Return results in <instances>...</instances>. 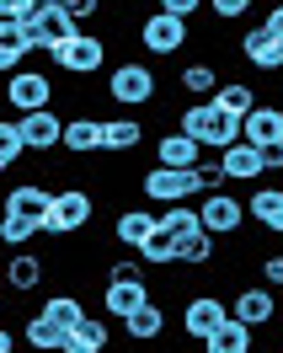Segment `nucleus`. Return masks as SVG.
Wrapping results in <instances>:
<instances>
[{
    "label": "nucleus",
    "instance_id": "obj_1",
    "mask_svg": "<svg viewBox=\"0 0 283 353\" xmlns=\"http://www.w3.org/2000/svg\"><path fill=\"white\" fill-rule=\"evenodd\" d=\"M176 129L193 134L203 150H230V145L240 139V118H235V112H224L219 102H187L182 118H176Z\"/></svg>",
    "mask_w": 283,
    "mask_h": 353
},
{
    "label": "nucleus",
    "instance_id": "obj_2",
    "mask_svg": "<svg viewBox=\"0 0 283 353\" xmlns=\"http://www.w3.org/2000/svg\"><path fill=\"white\" fill-rule=\"evenodd\" d=\"M102 91H107L118 108H150L155 97H160V75H155L145 59H118Z\"/></svg>",
    "mask_w": 283,
    "mask_h": 353
},
{
    "label": "nucleus",
    "instance_id": "obj_3",
    "mask_svg": "<svg viewBox=\"0 0 283 353\" xmlns=\"http://www.w3.org/2000/svg\"><path fill=\"white\" fill-rule=\"evenodd\" d=\"M91 214H96V199H91L86 188H59V193H54V209H48V220H43V236L70 241V236H81L91 225Z\"/></svg>",
    "mask_w": 283,
    "mask_h": 353
},
{
    "label": "nucleus",
    "instance_id": "obj_4",
    "mask_svg": "<svg viewBox=\"0 0 283 353\" xmlns=\"http://www.w3.org/2000/svg\"><path fill=\"white\" fill-rule=\"evenodd\" d=\"M139 193L150 203H187L203 193V182H198V166H150V172L139 176Z\"/></svg>",
    "mask_w": 283,
    "mask_h": 353
},
{
    "label": "nucleus",
    "instance_id": "obj_5",
    "mask_svg": "<svg viewBox=\"0 0 283 353\" xmlns=\"http://www.w3.org/2000/svg\"><path fill=\"white\" fill-rule=\"evenodd\" d=\"M48 59L65 70V75H102V70H107V43H102L96 32H75L70 43L48 48Z\"/></svg>",
    "mask_w": 283,
    "mask_h": 353
},
{
    "label": "nucleus",
    "instance_id": "obj_6",
    "mask_svg": "<svg viewBox=\"0 0 283 353\" xmlns=\"http://www.w3.org/2000/svg\"><path fill=\"white\" fill-rule=\"evenodd\" d=\"M6 108L17 112H38V108H54V81H48L43 70H17V75H6Z\"/></svg>",
    "mask_w": 283,
    "mask_h": 353
},
{
    "label": "nucleus",
    "instance_id": "obj_7",
    "mask_svg": "<svg viewBox=\"0 0 283 353\" xmlns=\"http://www.w3.org/2000/svg\"><path fill=\"white\" fill-rule=\"evenodd\" d=\"M198 220H203V230L209 236H240L246 230V199H235V193H203V203H198Z\"/></svg>",
    "mask_w": 283,
    "mask_h": 353
},
{
    "label": "nucleus",
    "instance_id": "obj_8",
    "mask_svg": "<svg viewBox=\"0 0 283 353\" xmlns=\"http://www.w3.org/2000/svg\"><path fill=\"white\" fill-rule=\"evenodd\" d=\"M139 48H150L155 59H171L187 48V22L171 17V11H150L145 22H139Z\"/></svg>",
    "mask_w": 283,
    "mask_h": 353
},
{
    "label": "nucleus",
    "instance_id": "obj_9",
    "mask_svg": "<svg viewBox=\"0 0 283 353\" xmlns=\"http://www.w3.org/2000/svg\"><path fill=\"white\" fill-rule=\"evenodd\" d=\"M224 321H230V300H219V294H187V305H182V332H187L193 343H209Z\"/></svg>",
    "mask_w": 283,
    "mask_h": 353
},
{
    "label": "nucleus",
    "instance_id": "obj_10",
    "mask_svg": "<svg viewBox=\"0 0 283 353\" xmlns=\"http://www.w3.org/2000/svg\"><path fill=\"white\" fill-rule=\"evenodd\" d=\"M75 32H81V22H75V17H70V11H59V6H48L43 17H38V22H22V38H27V54H38V48H59V43H70V38H75Z\"/></svg>",
    "mask_w": 283,
    "mask_h": 353
},
{
    "label": "nucleus",
    "instance_id": "obj_11",
    "mask_svg": "<svg viewBox=\"0 0 283 353\" xmlns=\"http://www.w3.org/2000/svg\"><path fill=\"white\" fill-rule=\"evenodd\" d=\"M22 139H27V155H48V150H65V118L54 108H38V112H22Z\"/></svg>",
    "mask_w": 283,
    "mask_h": 353
},
{
    "label": "nucleus",
    "instance_id": "obj_12",
    "mask_svg": "<svg viewBox=\"0 0 283 353\" xmlns=\"http://www.w3.org/2000/svg\"><path fill=\"white\" fill-rule=\"evenodd\" d=\"M230 316L246 321L251 332H262L273 316H278V300H273V289H267V284H240L235 294H230Z\"/></svg>",
    "mask_w": 283,
    "mask_h": 353
},
{
    "label": "nucleus",
    "instance_id": "obj_13",
    "mask_svg": "<svg viewBox=\"0 0 283 353\" xmlns=\"http://www.w3.org/2000/svg\"><path fill=\"white\" fill-rule=\"evenodd\" d=\"M150 300V284L145 279H102V316L107 321H123Z\"/></svg>",
    "mask_w": 283,
    "mask_h": 353
},
{
    "label": "nucleus",
    "instance_id": "obj_14",
    "mask_svg": "<svg viewBox=\"0 0 283 353\" xmlns=\"http://www.w3.org/2000/svg\"><path fill=\"white\" fill-rule=\"evenodd\" d=\"M235 48H240V59H246L251 70H262V75H278L283 70V43L267 32V27H246Z\"/></svg>",
    "mask_w": 283,
    "mask_h": 353
},
{
    "label": "nucleus",
    "instance_id": "obj_15",
    "mask_svg": "<svg viewBox=\"0 0 283 353\" xmlns=\"http://www.w3.org/2000/svg\"><path fill=\"white\" fill-rule=\"evenodd\" d=\"M48 209H54V193H48L43 182H17L11 193H6V203H0V214H17V220H48Z\"/></svg>",
    "mask_w": 283,
    "mask_h": 353
},
{
    "label": "nucleus",
    "instance_id": "obj_16",
    "mask_svg": "<svg viewBox=\"0 0 283 353\" xmlns=\"http://www.w3.org/2000/svg\"><path fill=\"white\" fill-rule=\"evenodd\" d=\"M219 166H224V176H230V182H262V176H267V155H262L257 145L235 139L230 150H219Z\"/></svg>",
    "mask_w": 283,
    "mask_h": 353
},
{
    "label": "nucleus",
    "instance_id": "obj_17",
    "mask_svg": "<svg viewBox=\"0 0 283 353\" xmlns=\"http://www.w3.org/2000/svg\"><path fill=\"white\" fill-rule=\"evenodd\" d=\"M240 139L246 145H257V150H267V145H283V108H251L246 118H240Z\"/></svg>",
    "mask_w": 283,
    "mask_h": 353
},
{
    "label": "nucleus",
    "instance_id": "obj_18",
    "mask_svg": "<svg viewBox=\"0 0 283 353\" xmlns=\"http://www.w3.org/2000/svg\"><path fill=\"white\" fill-rule=\"evenodd\" d=\"M123 337H129L134 348H145V343H160V337H166V305L145 300V305L134 310V316H123Z\"/></svg>",
    "mask_w": 283,
    "mask_h": 353
},
{
    "label": "nucleus",
    "instance_id": "obj_19",
    "mask_svg": "<svg viewBox=\"0 0 283 353\" xmlns=\"http://www.w3.org/2000/svg\"><path fill=\"white\" fill-rule=\"evenodd\" d=\"M145 145V123L139 118H102V150L107 155H129V150H139Z\"/></svg>",
    "mask_w": 283,
    "mask_h": 353
},
{
    "label": "nucleus",
    "instance_id": "obj_20",
    "mask_svg": "<svg viewBox=\"0 0 283 353\" xmlns=\"http://www.w3.org/2000/svg\"><path fill=\"white\" fill-rule=\"evenodd\" d=\"M150 236H155V214L150 209H123V214L112 220V241L123 246V252H139Z\"/></svg>",
    "mask_w": 283,
    "mask_h": 353
},
{
    "label": "nucleus",
    "instance_id": "obj_21",
    "mask_svg": "<svg viewBox=\"0 0 283 353\" xmlns=\"http://www.w3.org/2000/svg\"><path fill=\"white\" fill-rule=\"evenodd\" d=\"M209 263H219V236H209L203 225L176 236V268H209Z\"/></svg>",
    "mask_w": 283,
    "mask_h": 353
},
{
    "label": "nucleus",
    "instance_id": "obj_22",
    "mask_svg": "<svg viewBox=\"0 0 283 353\" xmlns=\"http://www.w3.org/2000/svg\"><path fill=\"white\" fill-rule=\"evenodd\" d=\"M203 161V145H198L193 134H160L155 139V166H198Z\"/></svg>",
    "mask_w": 283,
    "mask_h": 353
},
{
    "label": "nucleus",
    "instance_id": "obj_23",
    "mask_svg": "<svg viewBox=\"0 0 283 353\" xmlns=\"http://www.w3.org/2000/svg\"><path fill=\"white\" fill-rule=\"evenodd\" d=\"M43 268H48V257H38V252H11V263H6V284L17 289V294H32V289L43 284Z\"/></svg>",
    "mask_w": 283,
    "mask_h": 353
},
{
    "label": "nucleus",
    "instance_id": "obj_24",
    "mask_svg": "<svg viewBox=\"0 0 283 353\" xmlns=\"http://www.w3.org/2000/svg\"><path fill=\"white\" fill-rule=\"evenodd\" d=\"M65 150L70 155H96L102 150V118H91V112L65 118Z\"/></svg>",
    "mask_w": 283,
    "mask_h": 353
},
{
    "label": "nucleus",
    "instance_id": "obj_25",
    "mask_svg": "<svg viewBox=\"0 0 283 353\" xmlns=\"http://www.w3.org/2000/svg\"><path fill=\"white\" fill-rule=\"evenodd\" d=\"M65 337H70V332L59 327V321H48L43 310H38V316L22 327V343H27L32 353H65Z\"/></svg>",
    "mask_w": 283,
    "mask_h": 353
},
{
    "label": "nucleus",
    "instance_id": "obj_26",
    "mask_svg": "<svg viewBox=\"0 0 283 353\" xmlns=\"http://www.w3.org/2000/svg\"><path fill=\"white\" fill-rule=\"evenodd\" d=\"M251 348H257V332L246 327V321H235V316L203 343V353H251Z\"/></svg>",
    "mask_w": 283,
    "mask_h": 353
},
{
    "label": "nucleus",
    "instance_id": "obj_27",
    "mask_svg": "<svg viewBox=\"0 0 283 353\" xmlns=\"http://www.w3.org/2000/svg\"><path fill=\"white\" fill-rule=\"evenodd\" d=\"M102 348H107V316H86L65 337V353H102Z\"/></svg>",
    "mask_w": 283,
    "mask_h": 353
},
{
    "label": "nucleus",
    "instance_id": "obj_28",
    "mask_svg": "<svg viewBox=\"0 0 283 353\" xmlns=\"http://www.w3.org/2000/svg\"><path fill=\"white\" fill-rule=\"evenodd\" d=\"M43 316H48V321H59L65 332H75L81 321H86V305H81L75 289H65V294H48V300H43Z\"/></svg>",
    "mask_w": 283,
    "mask_h": 353
},
{
    "label": "nucleus",
    "instance_id": "obj_29",
    "mask_svg": "<svg viewBox=\"0 0 283 353\" xmlns=\"http://www.w3.org/2000/svg\"><path fill=\"white\" fill-rule=\"evenodd\" d=\"M209 102H219L224 112H235V118H246V112L257 108V86H251V81H219V91L209 97Z\"/></svg>",
    "mask_w": 283,
    "mask_h": 353
},
{
    "label": "nucleus",
    "instance_id": "obj_30",
    "mask_svg": "<svg viewBox=\"0 0 283 353\" xmlns=\"http://www.w3.org/2000/svg\"><path fill=\"white\" fill-rule=\"evenodd\" d=\"M27 59V38H22V22H0V75H17Z\"/></svg>",
    "mask_w": 283,
    "mask_h": 353
},
{
    "label": "nucleus",
    "instance_id": "obj_31",
    "mask_svg": "<svg viewBox=\"0 0 283 353\" xmlns=\"http://www.w3.org/2000/svg\"><path fill=\"white\" fill-rule=\"evenodd\" d=\"M182 91H193L198 102H209L219 91V70L209 65V59H198V65H182Z\"/></svg>",
    "mask_w": 283,
    "mask_h": 353
},
{
    "label": "nucleus",
    "instance_id": "obj_32",
    "mask_svg": "<svg viewBox=\"0 0 283 353\" xmlns=\"http://www.w3.org/2000/svg\"><path fill=\"white\" fill-rule=\"evenodd\" d=\"M155 225H160V230H171V236H187V230H198V209L193 203H166V209H160V214H155Z\"/></svg>",
    "mask_w": 283,
    "mask_h": 353
},
{
    "label": "nucleus",
    "instance_id": "obj_33",
    "mask_svg": "<svg viewBox=\"0 0 283 353\" xmlns=\"http://www.w3.org/2000/svg\"><path fill=\"white\" fill-rule=\"evenodd\" d=\"M139 257H145V263H155V268H171V263H176V236L155 225V236L139 246Z\"/></svg>",
    "mask_w": 283,
    "mask_h": 353
},
{
    "label": "nucleus",
    "instance_id": "obj_34",
    "mask_svg": "<svg viewBox=\"0 0 283 353\" xmlns=\"http://www.w3.org/2000/svg\"><path fill=\"white\" fill-rule=\"evenodd\" d=\"M0 161H6V166L27 161V139H22V123H17V118H0Z\"/></svg>",
    "mask_w": 283,
    "mask_h": 353
},
{
    "label": "nucleus",
    "instance_id": "obj_35",
    "mask_svg": "<svg viewBox=\"0 0 283 353\" xmlns=\"http://www.w3.org/2000/svg\"><path fill=\"white\" fill-rule=\"evenodd\" d=\"M32 236H43V225H38V220H17V214H0V241H6V246H17V252H22Z\"/></svg>",
    "mask_w": 283,
    "mask_h": 353
},
{
    "label": "nucleus",
    "instance_id": "obj_36",
    "mask_svg": "<svg viewBox=\"0 0 283 353\" xmlns=\"http://www.w3.org/2000/svg\"><path fill=\"white\" fill-rule=\"evenodd\" d=\"M107 279H145V257H139V252L112 257V263H107Z\"/></svg>",
    "mask_w": 283,
    "mask_h": 353
},
{
    "label": "nucleus",
    "instance_id": "obj_37",
    "mask_svg": "<svg viewBox=\"0 0 283 353\" xmlns=\"http://www.w3.org/2000/svg\"><path fill=\"white\" fill-rule=\"evenodd\" d=\"M251 6H257V0H209V11H214L219 22H246Z\"/></svg>",
    "mask_w": 283,
    "mask_h": 353
},
{
    "label": "nucleus",
    "instance_id": "obj_38",
    "mask_svg": "<svg viewBox=\"0 0 283 353\" xmlns=\"http://www.w3.org/2000/svg\"><path fill=\"white\" fill-rule=\"evenodd\" d=\"M198 182H203V193H219L230 176H224V166H219V161H198Z\"/></svg>",
    "mask_w": 283,
    "mask_h": 353
},
{
    "label": "nucleus",
    "instance_id": "obj_39",
    "mask_svg": "<svg viewBox=\"0 0 283 353\" xmlns=\"http://www.w3.org/2000/svg\"><path fill=\"white\" fill-rule=\"evenodd\" d=\"M59 11H70L75 22H91V17H102V0H54Z\"/></svg>",
    "mask_w": 283,
    "mask_h": 353
},
{
    "label": "nucleus",
    "instance_id": "obj_40",
    "mask_svg": "<svg viewBox=\"0 0 283 353\" xmlns=\"http://www.w3.org/2000/svg\"><path fill=\"white\" fill-rule=\"evenodd\" d=\"M262 284L283 289V252H267V257H262Z\"/></svg>",
    "mask_w": 283,
    "mask_h": 353
},
{
    "label": "nucleus",
    "instance_id": "obj_41",
    "mask_svg": "<svg viewBox=\"0 0 283 353\" xmlns=\"http://www.w3.org/2000/svg\"><path fill=\"white\" fill-rule=\"evenodd\" d=\"M32 6H38V0H0V22H27Z\"/></svg>",
    "mask_w": 283,
    "mask_h": 353
},
{
    "label": "nucleus",
    "instance_id": "obj_42",
    "mask_svg": "<svg viewBox=\"0 0 283 353\" xmlns=\"http://www.w3.org/2000/svg\"><path fill=\"white\" fill-rule=\"evenodd\" d=\"M198 6H203V0H160V11H171V17H182V22L198 17Z\"/></svg>",
    "mask_w": 283,
    "mask_h": 353
},
{
    "label": "nucleus",
    "instance_id": "obj_43",
    "mask_svg": "<svg viewBox=\"0 0 283 353\" xmlns=\"http://www.w3.org/2000/svg\"><path fill=\"white\" fill-rule=\"evenodd\" d=\"M262 27H267V32L283 43V0H278V6H267V22H262Z\"/></svg>",
    "mask_w": 283,
    "mask_h": 353
},
{
    "label": "nucleus",
    "instance_id": "obj_44",
    "mask_svg": "<svg viewBox=\"0 0 283 353\" xmlns=\"http://www.w3.org/2000/svg\"><path fill=\"white\" fill-rule=\"evenodd\" d=\"M0 353H17V332L6 327V321H0Z\"/></svg>",
    "mask_w": 283,
    "mask_h": 353
},
{
    "label": "nucleus",
    "instance_id": "obj_45",
    "mask_svg": "<svg viewBox=\"0 0 283 353\" xmlns=\"http://www.w3.org/2000/svg\"><path fill=\"white\" fill-rule=\"evenodd\" d=\"M0 176H6V161H0Z\"/></svg>",
    "mask_w": 283,
    "mask_h": 353
},
{
    "label": "nucleus",
    "instance_id": "obj_46",
    "mask_svg": "<svg viewBox=\"0 0 283 353\" xmlns=\"http://www.w3.org/2000/svg\"><path fill=\"white\" fill-rule=\"evenodd\" d=\"M0 316H6V300H0Z\"/></svg>",
    "mask_w": 283,
    "mask_h": 353
},
{
    "label": "nucleus",
    "instance_id": "obj_47",
    "mask_svg": "<svg viewBox=\"0 0 283 353\" xmlns=\"http://www.w3.org/2000/svg\"><path fill=\"white\" fill-rule=\"evenodd\" d=\"M43 6H54V0H43Z\"/></svg>",
    "mask_w": 283,
    "mask_h": 353
},
{
    "label": "nucleus",
    "instance_id": "obj_48",
    "mask_svg": "<svg viewBox=\"0 0 283 353\" xmlns=\"http://www.w3.org/2000/svg\"><path fill=\"white\" fill-rule=\"evenodd\" d=\"M203 6H209V0H203Z\"/></svg>",
    "mask_w": 283,
    "mask_h": 353
}]
</instances>
